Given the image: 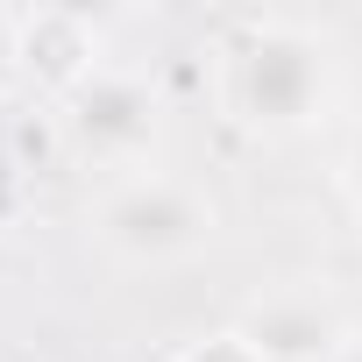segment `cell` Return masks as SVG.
I'll list each match as a JSON object with an SVG mask.
<instances>
[{
  "label": "cell",
  "instance_id": "1",
  "mask_svg": "<svg viewBox=\"0 0 362 362\" xmlns=\"http://www.w3.org/2000/svg\"><path fill=\"white\" fill-rule=\"evenodd\" d=\"M221 100L249 135H298L327 114L334 100V57L327 36L284 15H256L235 29L228 64H221Z\"/></svg>",
  "mask_w": 362,
  "mask_h": 362
},
{
  "label": "cell",
  "instance_id": "2",
  "mask_svg": "<svg viewBox=\"0 0 362 362\" xmlns=\"http://www.w3.org/2000/svg\"><path fill=\"white\" fill-rule=\"evenodd\" d=\"M93 242L114 256V263H135V270H156V263H185L214 242L221 214L206 192H192L185 177L170 170H135V177H114V185L93 199L86 214Z\"/></svg>",
  "mask_w": 362,
  "mask_h": 362
},
{
  "label": "cell",
  "instance_id": "3",
  "mask_svg": "<svg viewBox=\"0 0 362 362\" xmlns=\"http://www.w3.org/2000/svg\"><path fill=\"white\" fill-rule=\"evenodd\" d=\"M64 142L100 163V170H149V156L163 149V93L142 78V71H121V64H100L86 71L71 93H64Z\"/></svg>",
  "mask_w": 362,
  "mask_h": 362
},
{
  "label": "cell",
  "instance_id": "4",
  "mask_svg": "<svg viewBox=\"0 0 362 362\" xmlns=\"http://www.w3.org/2000/svg\"><path fill=\"white\" fill-rule=\"evenodd\" d=\"M228 334L242 341L249 362H334L355 341L348 320L334 313V298H320V291H270Z\"/></svg>",
  "mask_w": 362,
  "mask_h": 362
},
{
  "label": "cell",
  "instance_id": "5",
  "mask_svg": "<svg viewBox=\"0 0 362 362\" xmlns=\"http://www.w3.org/2000/svg\"><path fill=\"white\" fill-rule=\"evenodd\" d=\"M15 57H22V71H36V78L71 93L86 71H100V36L71 8H36V15L15 22Z\"/></svg>",
  "mask_w": 362,
  "mask_h": 362
},
{
  "label": "cell",
  "instance_id": "6",
  "mask_svg": "<svg viewBox=\"0 0 362 362\" xmlns=\"http://www.w3.org/2000/svg\"><path fill=\"white\" fill-rule=\"evenodd\" d=\"M177 362H249V355H242V341H235V334H214V341H199V348H185V355H177Z\"/></svg>",
  "mask_w": 362,
  "mask_h": 362
},
{
  "label": "cell",
  "instance_id": "7",
  "mask_svg": "<svg viewBox=\"0 0 362 362\" xmlns=\"http://www.w3.org/2000/svg\"><path fill=\"white\" fill-rule=\"evenodd\" d=\"M15 206H22V185H15V170H8V163H0V228H8V221H15Z\"/></svg>",
  "mask_w": 362,
  "mask_h": 362
},
{
  "label": "cell",
  "instance_id": "8",
  "mask_svg": "<svg viewBox=\"0 0 362 362\" xmlns=\"http://www.w3.org/2000/svg\"><path fill=\"white\" fill-rule=\"evenodd\" d=\"M8 149H15V107H8V93H0V163H8Z\"/></svg>",
  "mask_w": 362,
  "mask_h": 362
},
{
  "label": "cell",
  "instance_id": "9",
  "mask_svg": "<svg viewBox=\"0 0 362 362\" xmlns=\"http://www.w3.org/2000/svg\"><path fill=\"white\" fill-rule=\"evenodd\" d=\"M348 170H355V192H362V135H355V149H348Z\"/></svg>",
  "mask_w": 362,
  "mask_h": 362
},
{
  "label": "cell",
  "instance_id": "10",
  "mask_svg": "<svg viewBox=\"0 0 362 362\" xmlns=\"http://www.w3.org/2000/svg\"><path fill=\"white\" fill-rule=\"evenodd\" d=\"M334 362H362V334H355V341H348V348H341Z\"/></svg>",
  "mask_w": 362,
  "mask_h": 362
}]
</instances>
